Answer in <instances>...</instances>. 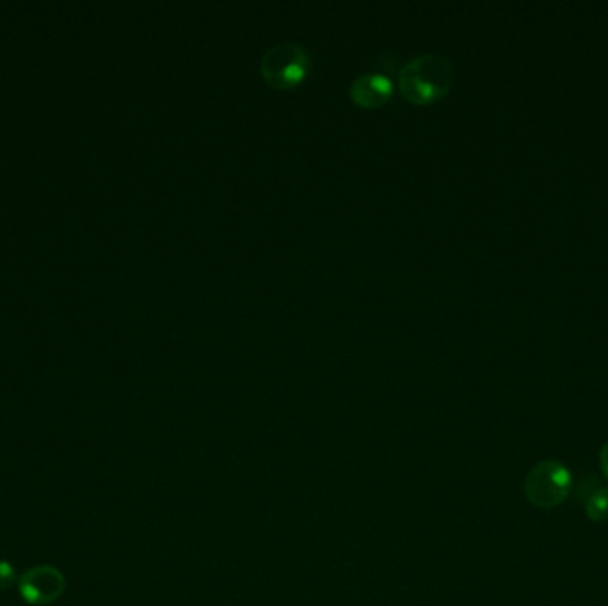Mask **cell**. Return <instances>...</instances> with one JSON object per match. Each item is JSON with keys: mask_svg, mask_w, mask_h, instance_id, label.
Returning a JSON list of instances; mask_svg holds the SVG:
<instances>
[{"mask_svg": "<svg viewBox=\"0 0 608 606\" xmlns=\"http://www.w3.org/2000/svg\"><path fill=\"white\" fill-rule=\"evenodd\" d=\"M454 84V66L441 54H422L402 66L399 88L402 96L416 105L434 104L447 95Z\"/></svg>", "mask_w": 608, "mask_h": 606, "instance_id": "6da1fadb", "label": "cell"}, {"mask_svg": "<svg viewBox=\"0 0 608 606\" xmlns=\"http://www.w3.org/2000/svg\"><path fill=\"white\" fill-rule=\"evenodd\" d=\"M312 70V57L297 43L272 45L260 61V73L265 82L276 89L296 88Z\"/></svg>", "mask_w": 608, "mask_h": 606, "instance_id": "7a4b0ae2", "label": "cell"}, {"mask_svg": "<svg viewBox=\"0 0 608 606\" xmlns=\"http://www.w3.org/2000/svg\"><path fill=\"white\" fill-rule=\"evenodd\" d=\"M573 475L560 461L537 463L525 479V496L539 509H553L568 500Z\"/></svg>", "mask_w": 608, "mask_h": 606, "instance_id": "3957f363", "label": "cell"}, {"mask_svg": "<svg viewBox=\"0 0 608 606\" xmlns=\"http://www.w3.org/2000/svg\"><path fill=\"white\" fill-rule=\"evenodd\" d=\"M66 578L54 566L32 567L18 578V592L25 603L45 606L63 596Z\"/></svg>", "mask_w": 608, "mask_h": 606, "instance_id": "277c9868", "label": "cell"}, {"mask_svg": "<svg viewBox=\"0 0 608 606\" xmlns=\"http://www.w3.org/2000/svg\"><path fill=\"white\" fill-rule=\"evenodd\" d=\"M349 95L352 102L363 109H376L392 98L393 82L381 73H363L352 80Z\"/></svg>", "mask_w": 608, "mask_h": 606, "instance_id": "5b68a950", "label": "cell"}, {"mask_svg": "<svg viewBox=\"0 0 608 606\" xmlns=\"http://www.w3.org/2000/svg\"><path fill=\"white\" fill-rule=\"evenodd\" d=\"M585 514L591 521H607L608 519V487H600L592 493L585 502Z\"/></svg>", "mask_w": 608, "mask_h": 606, "instance_id": "8992f818", "label": "cell"}, {"mask_svg": "<svg viewBox=\"0 0 608 606\" xmlns=\"http://www.w3.org/2000/svg\"><path fill=\"white\" fill-rule=\"evenodd\" d=\"M18 576H16L15 567L9 564L8 560H0V591H8L15 585Z\"/></svg>", "mask_w": 608, "mask_h": 606, "instance_id": "52a82bcc", "label": "cell"}, {"mask_svg": "<svg viewBox=\"0 0 608 606\" xmlns=\"http://www.w3.org/2000/svg\"><path fill=\"white\" fill-rule=\"evenodd\" d=\"M600 468L608 479V443H605L600 450Z\"/></svg>", "mask_w": 608, "mask_h": 606, "instance_id": "ba28073f", "label": "cell"}]
</instances>
